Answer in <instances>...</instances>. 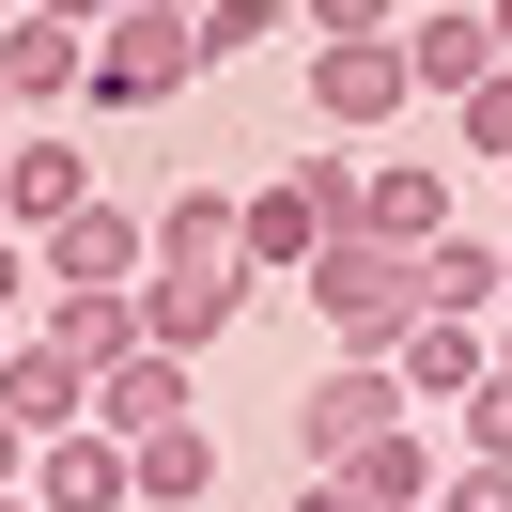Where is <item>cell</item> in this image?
<instances>
[{
    "label": "cell",
    "mask_w": 512,
    "mask_h": 512,
    "mask_svg": "<svg viewBox=\"0 0 512 512\" xmlns=\"http://www.w3.org/2000/svg\"><path fill=\"white\" fill-rule=\"evenodd\" d=\"M311 311H326V342H342V357H388V342L419 326V249L326 233V249H311Z\"/></svg>",
    "instance_id": "cell-1"
},
{
    "label": "cell",
    "mask_w": 512,
    "mask_h": 512,
    "mask_svg": "<svg viewBox=\"0 0 512 512\" xmlns=\"http://www.w3.org/2000/svg\"><path fill=\"white\" fill-rule=\"evenodd\" d=\"M326 233H357V156H295L249 187V280H311Z\"/></svg>",
    "instance_id": "cell-2"
},
{
    "label": "cell",
    "mask_w": 512,
    "mask_h": 512,
    "mask_svg": "<svg viewBox=\"0 0 512 512\" xmlns=\"http://www.w3.org/2000/svg\"><path fill=\"white\" fill-rule=\"evenodd\" d=\"M187 16H171V0H125V16H109L94 32V78H78V109H171L187 94Z\"/></svg>",
    "instance_id": "cell-3"
},
{
    "label": "cell",
    "mask_w": 512,
    "mask_h": 512,
    "mask_svg": "<svg viewBox=\"0 0 512 512\" xmlns=\"http://www.w3.org/2000/svg\"><path fill=\"white\" fill-rule=\"evenodd\" d=\"M388 419H419V404H404V373H388V357H326V373L295 388V450H311L326 481H342L357 450L388 435Z\"/></svg>",
    "instance_id": "cell-4"
},
{
    "label": "cell",
    "mask_w": 512,
    "mask_h": 512,
    "mask_svg": "<svg viewBox=\"0 0 512 512\" xmlns=\"http://www.w3.org/2000/svg\"><path fill=\"white\" fill-rule=\"evenodd\" d=\"M32 280L47 295H140V280H156V233H140V202H78V218L63 233H32Z\"/></svg>",
    "instance_id": "cell-5"
},
{
    "label": "cell",
    "mask_w": 512,
    "mask_h": 512,
    "mask_svg": "<svg viewBox=\"0 0 512 512\" xmlns=\"http://www.w3.org/2000/svg\"><path fill=\"white\" fill-rule=\"evenodd\" d=\"M78 78H94V32H63V16H0V109L16 125H47V109H78Z\"/></svg>",
    "instance_id": "cell-6"
},
{
    "label": "cell",
    "mask_w": 512,
    "mask_h": 512,
    "mask_svg": "<svg viewBox=\"0 0 512 512\" xmlns=\"http://www.w3.org/2000/svg\"><path fill=\"white\" fill-rule=\"evenodd\" d=\"M78 202H94V156H78L63 125H16V140H0V233H63Z\"/></svg>",
    "instance_id": "cell-7"
},
{
    "label": "cell",
    "mask_w": 512,
    "mask_h": 512,
    "mask_svg": "<svg viewBox=\"0 0 512 512\" xmlns=\"http://www.w3.org/2000/svg\"><path fill=\"white\" fill-rule=\"evenodd\" d=\"M140 233H156L171 280H249V202H233V187H171V202H140Z\"/></svg>",
    "instance_id": "cell-8"
},
{
    "label": "cell",
    "mask_w": 512,
    "mask_h": 512,
    "mask_svg": "<svg viewBox=\"0 0 512 512\" xmlns=\"http://www.w3.org/2000/svg\"><path fill=\"white\" fill-rule=\"evenodd\" d=\"M404 109V32H357V47H311V125L326 140H373Z\"/></svg>",
    "instance_id": "cell-9"
},
{
    "label": "cell",
    "mask_w": 512,
    "mask_h": 512,
    "mask_svg": "<svg viewBox=\"0 0 512 512\" xmlns=\"http://www.w3.org/2000/svg\"><path fill=\"white\" fill-rule=\"evenodd\" d=\"M0 419H16V435H78V419H94V373H78L63 342H32V326H16V342H0Z\"/></svg>",
    "instance_id": "cell-10"
},
{
    "label": "cell",
    "mask_w": 512,
    "mask_h": 512,
    "mask_svg": "<svg viewBox=\"0 0 512 512\" xmlns=\"http://www.w3.org/2000/svg\"><path fill=\"white\" fill-rule=\"evenodd\" d=\"M357 233L373 249H435L450 233V171L435 156H357Z\"/></svg>",
    "instance_id": "cell-11"
},
{
    "label": "cell",
    "mask_w": 512,
    "mask_h": 512,
    "mask_svg": "<svg viewBox=\"0 0 512 512\" xmlns=\"http://www.w3.org/2000/svg\"><path fill=\"white\" fill-rule=\"evenodd\" d=\"M187 404H202V388H187V357H156V342L94 373V435H125V450H140V435H171Z\"/></svg>",
    "instance_id": "cell-12"
},
{
    "label": "cell",
    "mask_w": 512,
    "mask_h": 512,
    "mask_svg": "<svg viewBox=\"0 0 512 512\" xmlns=\"http://www.w3.org/2000/svg\"><path fill=\"white\" fill-rule=\"evenodd\" d=\"M233 311H249V280H140V342L156 357H202V342H233Z\"/></svg>",
    "instance_id": "cell-13"
},
{
    "label": "cell",
    "mask_w": 512,
    "mask_h": 512,
    "mask_svg": "<svg viewBox=\"0 0 512 512\" xmlns=\"http://www.w3.org/2000/svg\"><path fill=\"white\" fill-rule=\"evenodd\" d=\"M202 497H218V435L202 419H171V435L125 450V512H202Z\"/></svg>",
    "instance_id": "cell-14"
},
{
    "label": "cell",
    "mask_w": 512,
    "mask_h": 512,
    "mask_svg": "<svg viewBox=\"0 0 512 512\" xmlns=\"http://www.w3.org/2000/svg\"><path fill=\"white\" fill-rule=\"evenodd\" d=\"M32 512H125V435H94V419L47 435L32 450Z\"/></svg>",
    "instance_id": "cell-15"
},
{
    "label": "cell",
    "mask_w": 512,
    "mask_h": 512,
    "mask_svg": "<svg viewBox=\"0 0 512 512\" xmlns=\"http://www.w3.org/2000/svg\"><path fill=\"white\" fill-rule=\"evenodd\" d=\"M388 373H404V404H466L481 388V326L466 311H419L404 342H388Z\"/></svg>",
    "instance_id": "cell-16"
},
{
    "label": "cell",
    "mask_w": 512,
    "mask_h": 512,
    "mask_svg": "<svg viewBox=\"0 0 512 512\" xmlns=\"http://www.w3.org/2000/svg\"><path fill=\"white\" fill-rule=\"evenodd\" d=\"M419 311H466V326H497V233H466V218H450L435 249H419Z\"/></svg>",
    "instance_id": "cell-17"
},
{
    "label": "cell",
    "mask_w": 512,
    "mask_h": 512,
    "mask_svg": "<svg viewBox=\"0 0 512 512\" xmlns=\"http://www.w3.org/2000/svg\"><path fill=\"white\" fill-rule=\"evenodd\" d=\"M466 78H497V32L481 16H404V94H466Z\"/></svg>",
    "instance_id": "cell-18"
},
{
    "label": "cell",
    "mask_w": 512,
    "mask_h": 512,
    "mask_svg": "<svg viewBox=\"0 0 512 512\" xmlns=\"http://www.w3.org/2000/svg\"><path fill=\"white\" fill-rule=\"evenodd\" d=\"M435 466H450V450H435V435H419V419H388V435H373V450H357V466H342V481H357V497H373V512H435Z\"/></svg>",
    "instance_id": "cell-19"
},
{
    "label": "cell",
    "mask_w": 512,
    "mask_h": 512,
    "mask_svg": "<svg viewBox=\"0 0 512 512\" xmlns=\"http://www.w3.org/2000/svg\"><path fill=\"white\" fill-rule=\"evenodd\" d=\"M264 32H295V0H202V16H187V63L218 78V63H249Z\"/></svg>",
    "instance_id": "cell-20"
},
{
    "label": "cell",
    "mask_w": 512,
    "mask_h": 512,
    "mask_svg": "<svg viewBox=\"0 0 512 512\" xmlns=\"http://www.w3.org/2000/svg\"><path fill=\"white\" fill-rule=\"evenodd\" d=\"M450 140H466V156H497V171H512V63H497V78H466V94H450Z\"/></svg>",
    "instance_id": "cell-21"
},
{
    "label": "cell",
    "mask_w": 512,
    "mask_h": 512,
    "mask_svg": "<svg viewBox=\"0 0 512 512\" xmlns=\"http://www.w3.org/2000/svg\"><path fill=\"white\" fill-rule=\"evenodd\" d=\"M295 32H311V47H357V32H404V0H295Z\"/></svg>",
    "instance_id": "cell-22"
},
{
    "label": "cell",
    "mask_w": 512,
    "mask_h": 512,
    "mask_svg": "<svg viewBox=\"0 0 512 512\" xmlns=\"http://www.w3.org/2000/svg\"><path fill=\"white\" fill-rule=\"evenodd\" d=\"M450 419H466V466H512V388H497V373H481Z\"/></svg>",
    "instance_id": "cell-23"
},
{
    "label": "cell",
    "mask_w": 512,
    "mask_h": 512,
    "mask_svg": "<svg viewBox=\"0 0 512 512\" xmlns=\"http://www.w3.org/2000/svg\"><path fill=\"white\" fill-rule=\"evenodd\" d=\"M435 512H512V466H466V450H450V466H435Z\"/></svg>",
    "instance_id": "cell-24"
},
{
    "label": "cell",
    "mask_w": 512,
    "mask_h": 512,
    "mask_svg": "<svg viewBox=\"0 0 512 512\" xmlns=\"http://www.w3.org/2000/svg\"><path fill=\"white\" fill-rule=\"evenodd\" d=\"M280 512H373V497H357V481H326V466H311V481H295Z\"/></svg>",
    "instance_id": "cell-25"
},
{
    "label": "cell",
    "mask_w": 512,
    "mask_h": 512,
    "mask_svg": "<svg viewBox=\"0 0 512 512\" xmlns=\"http://www.w3.org/2000/svg\"><path fill=\"white\" fill-rule=\"evenodd\" d=\"M0 497H32V435H16V419H0Z\"/></svg>",
    "instance_id": "cell-26"
},
{
    "label": "cell",
    "mask_w": 512,
    "mask_h": 512,
    "mask_svg": "<svg viewBox=\"0 0 512 512\" xmlns=\"http://www.w3.org/2000/svg\"><path fill=\"white\" fill-rule=\"evenodd\" d=\"M16 295H32V233H0V311H16Z\"/></svg>",
    "instance_id": "cell-27"
},
{
    "label": "cell",
    "mask_w": 512,
    "mask_h": 512,
    "mask_svg": "<svg viewBox=\"0 0 512 512\" xmlns=\"http://www.w3.org/2000/svg\"><path fill=\"white\" fill-rule=\"evenodd\" d=\"M32 16H63V32H109V16H125V0H32Z\"/></svg>",
    "instance_id": "cell-28"
},
{
    "label": "cell",
    "mask_w": 512,
    "mask_h": 512,
    "mask_svg": "<svg viewBox=\"0 0 512 512\" xmlns=\"http://www.w3.org/2000/svg\"><path fill=\"white\" fill-rule=\"evenodd\" d=\"M481 373H497V388H512V311H497V326H481Z\"/></svg>",
    "instance_id": "cell-29"
},
{
    "label": "cell",
    "mask_w": 512,
    "mask_h": 512,
    "mask_svg": "<svg viewBox=\"0 0 512 512\" xmlns=\"http://www.w3.org/2000/svg\"><path fill=\"white\" fill-rule=\"evenodd\" d=\"M481 32H497V63H512V0H481Z\"/></svg>",
    "instance_id": "cell-30"
},
{
    "label": "cell",
    "mask_w": 512,
    "mask_h": 512,
    "mask_svg": "<svg viewBox=\"0 0 512 512\" xmlns=\"http://www.w3.org/2000/svg\"><path fill=\"white\" fill-rule=\"evenodd\" d=\"M497 311H512V233H497Z\"/></svg>",
    "instance_id": "cell-31"
},
{
    "label": "cell",
    "mask_w": 512,
    "mask_h": 512,
    "mask_svg": "<svg viewBox=\"0 0 512 512\" xmlns=\"http://www.w3.org/2000/svg\"><path fill=\"white\" fill-rule=\"evenodd\" d=\"M0 140H16V109H0Z\"/></svg>",
    "instance_id": "cell-32"
},
{
    "label": "cell",
    "mask_w": 512,
    "mask_h": 512,
    "mask_svg": "<svg viewBox=\"0 0 512 512\" xmlns=\"http://www.w3.org/2000/svg\"><path fill=\"white\" fill-rule=\"evenodd\" d=\"M171 16H202V0H171Z\"/></svg>",
    "instance_id": "cell-33"
},
{
    "label": "cell",
    "mask_w": 512,
    "mask_h": 512,
    "mask_svg": "<svg viewBox=\"0 0 512 512\" xmlns=\"http://www.w3.org/2000/svg\"><path fill=\"white\" fill-rule=\"evenodd\" d=\"M0 512H32V497H0Z\"/></svg>",
    "instance_id": "cell-34"
},
{
    "label": "cell",
    "mask_w": 512,
    "mask_h": 512,
    "mask_svg": "<svg viewBox=\"0 0 512 512\" xmlns=\"http://www.w3.org/2000/svg\"><path fill=\"white\" fill-rule=\"evenodd\" d=\"M0 342H16V326H0Z\"/></svg>",
    "instance_id": "cell-35"
},
{
    "label": "cell",
    "mask_w": 512,
    "mask_h": 512,
    "mask_svg": "<svg viewBox=\"0 0 512 512\" xmlns=\"http://www.w3.org/2000/svg\"><path fill=\"white\" fill-rule=\"evenodd\" d=\"M0 16H16V0H0Z\"/></svg>",
    "instance_id": "cell-36"
}]
</instances>
